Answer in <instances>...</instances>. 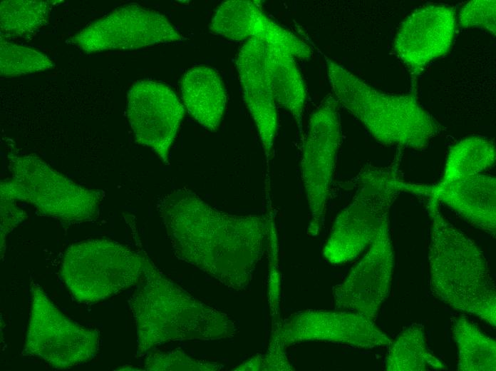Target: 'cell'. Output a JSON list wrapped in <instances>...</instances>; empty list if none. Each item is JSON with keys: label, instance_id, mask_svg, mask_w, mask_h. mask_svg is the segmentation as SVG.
I'll return each instance as SVG.
<instances>
[{"label": "cell", "instance_id": "cell-10", "mask_svg": "<svg viewBox=\"0 0 496 371\" xmlns=\"http://www.w3.org/2000/svg\"><path fill=\"white\" fill-rule=\"evenodd\" d=\"M184 114L176 94L161 82L138 81L128 91L127 116L136 142L151 148L167 165Z\"/></svg>", "mask_w": 496, "mask_h": 371}, {"label": "cell", "instance_id": "cell-24", "mask_svg": "<svg viewBox=\"0 0 496 371\" xmlns=\"http://www.w3.org/2000/svg\"><path fill=\"white\" fill-rule=\"evenodd\" d=\"M495 1L474 0L460 10V24L463 27L478 26L495 34Z\"/></svg>", "mask_w": 496, "mask_h": 371}, {"label": "cell", "instance_id": "cell-17", "mask_svg": "<svg viewBox=\"0 0 496 371\" xmlns=\"http://www.w3.org/2000/svg\"><path fill=\"white\" fill-rule=\"evenodd\" d=\"M181 91L188 113L205 128L216 131L227 103L226 91L217 71L207 66L192 67L181 80Z\"/></svg>", "mask_w": 496, "mask_h": 371}, {"label": "cell", "instance_id": "cell-20", "mask_svg": "<svg viewBox=\"0 0 496 371\" xmlns=\"http://www.w3.org/2000/svg\"><path fill=\"white\" fill-rule=\"evenodd\" d=\"M430 367L434 370L447 369L428 349L423 326H409L391 343L386 360V370L423 371Z\"/></svg>", "mask_w": 496, "mask_h": 371}, {"label": "cell", "instance_id": "cell-23", "mask_svg": "<svg viewBox=\"0 0 496 371\" xmlns=\"http://www.w3.org/2000/svg\"><path fill=\"white\" fill-rule=\"evenodd\" d=\"M55 66L53 61L34 49L9 42L1 39L0 73L4 77H16L45 71Z\"/></svg>", "mask_w": 496, "mask_h": 371}, {"label": "cell", "instance_id": "cell-12", "mask_svg": "<svg viewBox=\"0 0 496 371\" xmlns=\"http://www.w3.org/2000/svg\"><path fill=\"white\" fill-rule=\"evenodd\" d=\"M388 226L383 227L362 260L333 290L337 310L356 312L373 320L386 298L393 270Z\"/></svg>", "mask_w": 496, "mask_h": 371}, {"label": "cell", "instance_id": "cell-8", "mask_svg": "<svg viewBox=\"0 0 496 371\" xmlns=\"http://www.w3.org/2000/svg\"><path fill=\"white\" fill-rule=\"evenodd\" d=\"M338 101L329 95L310 117L301 161V178L310 210L308 234L321 231L341 141Z\"/></svg>", "mask_w": 496, "mask_h": 371}, {"label": "cell", "instance_id": "cell-14", "mask_svg": "<svg viewBox=\"0 0 496 371\" xmlns=\"http://www.w3.org/2000/svg\"><path fill=\"white\" fill-rule=\"evenodd\" d=\"M210 29L234 41L260 39L295 59L308 60L311 56V48L304 41L269 19L254 1L223 2L216 10Z\"/></svg>", "mask_w": 496, "mask_h": 371}, {"label": "cell", "instance_id": "cell-9", "mask_svg": "<svg viewBox=\"0 0 496 371\" xmlns=\"http://www.w3.org/2000/svg\"><path fill=\"white\" fill-rule=\"evenodd\" d=\"M183 39L163 14L133 4L91 22L73 35L71 41L91 54L138 49Z\"/></svg>", "mask_w": 496, "mask_h": 371}, {"label": "cell", "instance_id": "cell-15", "mask_svg": "<svg viewBox=\"0 0 496 371\" xmlns=\"http://www.w3.org/2000/svg\"><path fill=\"white\" fill-rule=\"evenodd\" d=\"M236 63L244 99L268 161L277 131L278 116L266 68V44L256 38L249 39L240 49Z\"/></svg>", "mask_w": 496, "mask_h": 371}, {"label": "cell", "instance_id": "cell-2", "mask_svg": "<svg viewBox=\"0 0 496 371\" xmlns=\"http://www.w3.org/2000/svg\"><path fill=\"white\" fill-rule=\"evenodd\" d=\"M439 203L428 197L432 225L428 253L432 293L452 308L495 327V285L486 259L472 240L444 218Z\"/></svg>", "mask_w": 496, "mask_h": 371}, {"label": "cell", "instance_id": "cell-26", "mask_svg": "<svg viewBox=\"0 0 496 371\" xmlns=\"http://www.w3.org/2000/svg\"><path fill=\"white\" fill-rule=\"evenodd\" d=\"M26 213L15 202L1 200V243H4L6 235L19 223L24 220Z\"/></svg>", "mask_w": 496, "mask_h": 371}, {"label": "cell", "instance_id": "cell-7", "mask_svg": "<svg viewBox=\"0 0 496 371\" xmlns=\"http://www.w3.org/2000/svg\"><path fill=\"white\" fill-rule=\"evenodd\" d=\"M31 308L24 350L56 369H67L95 356L99 333L72 321L41 286H31Z\"/></svg>", "mask_w": 496, "mask_h": 371}, {"label": "cell", "instance_id": "cell-3", "mask_svg": "<svg viewBox=\"0 0 496 371\" xmlns=\"http://www.w3.org/2000/svg\"><path fill=\"white\" fill-rule=\"evenodd\" d=\"M334 97L358 118L379 143L422 149L441 131L419 104L415 93L380 92L324 56Z\"/></svg>", "mask_w": 496, "mask_h": 371}, {"label": "cell", "instance_id": "cell-11", "mask_svg": "<svg viewBox=\"0 0 496 371\" xmlns=\"http://www.w3.org/2000/svg\"><path fill=\"white\" fill-rule=\"evenodd\" d=\"M274 340L283 348L306 341H326L362 348L390 345L392 340L373 320L353 311L306 310L281 322Z\"/></svg>", "mask_w": 496, "mask_h": 371}, {"label": "cell", "instance_id": "cell-21", "mask_svg": "<svg viewBox=\"0 0 496 371\" xmlns=\"http://www.w3.org/2000/svg\"><path fill=\"white\" fill-rule=\"evenodd\" d=\"M495 161L493 143L482 136H472L455 144L450 151L443 176L439 184H446L480 174Z\"/></svg>", "mask_w": 496, "mask_h": 371}, {"label": "cell", "instance_id": "cell-1", "mask_svg": "<svg viewBox=\"0 0 496 371\" xmlns=\"http://www.w3.org/2000/svg\"><path fill=\"white\" fill-rule=\"evenodd\" d=\"M159 210L177 257L234 289L248 284L269 236L267 218L219 211L186 188L165 195Z\"/></svg>", "mask_w": 496, "mask_h": 371}, {"label": "cell", "instance_id": "cell-4", "mask_svg": "<svg viewBox=\"0 0 496 371\" xmlns=\"http://www.w3.org/2000/svg\"><path fill=\"white\" fill-rule=\"evenodd\" d=\"M351 203L337 216L323 248L324 258L341 264L358 255L389 225V210L402 192L425 196L427 185L405 181L396 164L366 166L357 177Z\"/></svg>", "mask_w": 496, "mask_h": 371}, {"label": "cell", "instance_id": "cell-22", "mask_svg": "<svg viewBox=\"0 0 496 371\" xmlns=\"http://www.w3.org/2000/svg\"><path fill=\"white\" fill-rule=\"evenodd\" d=\"M53 1L5 0L0 4L1 31L11 37L29 36L48 23Z\"/></svg>", "mask_w": 496, "mask_h": 371}, {"label": "cell", "instance_id": "cell-18", "mask_svg": "<svg viewBox=\"0 0 496 371\" xmlns=\"http://www.w3.org/2000/svg\"><path fill=\"white\" fill-rule=\"evenodd\" d=\"M266 68L275 101L291 113L301 133L306 93L295 58L266 44Z\"/></svg>", "mask_w": 496, "mask_h": 371}, {"label": "cell", "instance_id": "cell-25", "mask_svg": "<svg viewBox=\"0 0 496 371\" xmlns=\"http://www.w3.org/2000/svg\"><path fill=\"white\" fill-rule=\"evenodd\" d=\"M285 349L283 348L277 342L272 340L269 353L262 357H259L250 363L252 370H291Z\"/></svg>", "mask_w": 496, "mask_h": 371}, {"label": "cell", "instance_id": "cell-19", "mask_svg": "<svg viewBox=\"0 0 496 371\" xmlns=\"http://www.w3.org/2000/svg\"><path fill=\"white\" fill-rule=\"evenodd\" d=\"M451 330L458 348V370H496V343L492 338L464 316L454 320Z\"/></svg>", "mask_w": 496, "mask_h": 371}, {"label": "cell", "instance_id": "cell-6", "mask_svg": "<svg viewBox=\"0 0 496 371\" xmlns=\"http://www.w3.org/2000/svg\"><path fill=\"white\" fill-rule=\"evenodd\" d=\"M13 178L1 183V200L33 205L43 213L67 222L92 220L100 197L73 183L33 155L10 154Z\"/></svg>", "mask_w": 496, "mask_h": 371}, {"label": "cell", "instance_id": "cell-13", "mask_svg": "<svg viewBox=\"0 0 496 371\" xmlns=\"http://www.w3.org/2000/svg\"><path fill=\"white\" fill-rule=\"evenodd\" d=\"M455 21L453 8L431 5L415 11L403 22L394 50L412 76L419 75L431 61L448 52Z\"/></svg>", "mask_w": 496, "mask_h": 371}, {"label": "cell", "instance_id": "cell-16", "mask_svg": "<svg viewBox=\"0 0 496 371\" xmlns=\"http://www.w3.org/2000/svg\"><path fill=\"white\" fill-rule=\"evenodd\" d=\"M496 181L477 174L446 184L430 186L429 196L443 202L473 226L495 235Z\"/></svg>", "mask_w": 496, "mask_h": 371}, {"label": "cell", "instance_id": "cell-5", "mask_svg": "<svg viewBox=\"0 0 496 371\" xmlns=\"http://www.w3.org/2000/svg\"><path fill=\"white\" fill-rule=\"evenodd\" d=\"M147 260L108 239L73 244L65 253L61 275L76 300L95 303L133 285Z\"/></svg>", "mask_w": 496, "mask_h": 371}]
</instances>
